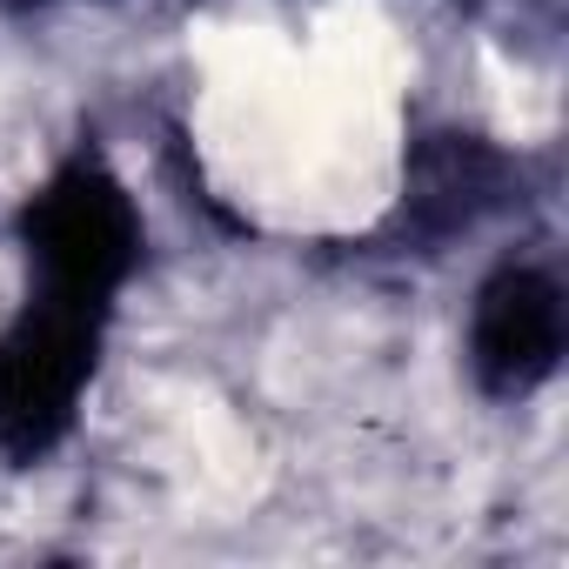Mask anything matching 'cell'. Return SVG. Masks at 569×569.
<instances>
[{
    "mask_svg": "<svg viewBox=\"0 0 569 569\" xmlns=\"http://www.w3.org/2000/svg\"><path fill=\"white\" fill-rule=\"evenodd\" d=\"M14 241L28 254V289L34 296L74 302L88 316H114V302L128 296V281L141 274L148 221H141L128 181L94 148H74L21 201Z\"/></svg>",
    "mask_w": 569,
    "mask_h": 569,
    "instance_id": "obj_1",
    "label": "cell"
},
{
    "mask_svg": "<svg viewBox=\"0 0 569 569\" xmlns=\"http://www.w3.org/2000/svg\"><path fill=\"white\" fill-rule=\"evenodd\" d=\"M101 336L108 316L28 289L14 322L0 329V462L34 469L74 436L101 369Z\"/></svg>",
    "mask_w": 569,
    "mask_h": 569,
    "instance_id": "obj_2",
    "label": "cell"
},
{
    "mask_svg": "<svg viewBox=\"0 0 569 569\" xmlns=\"http://www.w3.org/2000/svg\"><path fill=\"white\" fill-rule=\"evenodd\" d=\"M569 349V302L542 261H502L469 309V376L496 402L536 396Z\"/></svg>",
    "mask_w": 569,
    "mask_h": 569,
    "instance_id": "obj_3",
    "label": "cell"
},
{
    "mask_svg": "<svg viewBox=\"0 0 569 569\" xmlns=\"http://www.w3.org/2000/svg\"><path fill=\"white\" fill-rule=\"evenodd\" d=\"M509 188V161L482 141V134H429L409 154V181H402V214L416 234L449 241L469 234Z\"/></svg>",
    "mask_w": 569,
    "mask_h": 569,
    "instance_id": "obj_4",
    "label": "cell"
}]
</instances>
